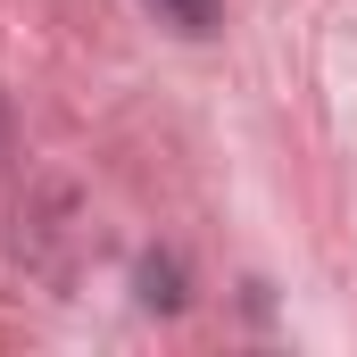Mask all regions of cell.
<instances>
[{"mask_svg": "<svg viewBox=\"0 0 357 357\" xmlns=\"http://www.w3.org/2000/svg\"><path fill=\"white\" fill-rule=\"evenodd\" d=\"M183 17H191V25H208V0H183Z\"/></svg>", "mask_w": 357, "mask_h": 357, "instance_id": "cell-1", "label": "cell"}]
</instances>
